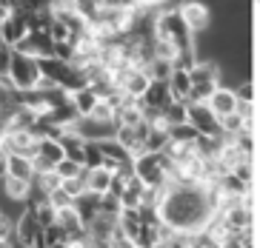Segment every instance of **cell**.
Returning <instances> with one entry per match:
<instances>
[{"mask_svg":"<svg viewBox=\"0 0 260 248\" xmlns=\"http://www.w3.org/2000/svg\"><path fill=\"white\" fill-rule=\"evenodd\" d=\"M0 240H15V220L0 214Z\"/></svg>","mask_w":260,"mask_h":248,"instance_id":"obj_29","label":"cell"},{"mask_svg":"<svg viewBox=\"0 0 260 248\" xmlns=\"http://www.w3.org/2000/svg\"><path fill=\"white\" fill-rule=\"evenodd\" d=\"M100 9H103V0H75V12L86 23H94V17L100 15Z\"/></svg>","mask_w":260,"mask_h":248,"instance_id":"obj_20","label":"cell"},{"mask_svg":"<svg viewBox=\"0 0 260 248\" xmlns=\"http://www.w3.org/2000/svg\"><path fill=\"white\" fill-rule=\"evenodd\" d=\"M54 226L60 228L63 234H77V231H83V223H80V217H77V211L72 208H60L57 214H54Z\"/></svg>","mask_w":260,"mask_h":248,"instance_id":"obj_15","label":"cell"},{"mask_svg":"<svg viewBox=\"0 0 260 248\" xmlns=\"http://www.w3.org/2000/svg\"><path fill=\"white\" fill-rule=\"evenodd\" d=\"M46 203L52 205L54 211H60V208H69L72 205V197L63 191V188H54V191H49L46 194Z\"/></svg>","mask_w":260,"mask_h":248,"instance_id":"obj_27","label":"cell"},{"mask_svg":"<svg viewBox=\"0 0 260 248\" xmlns=\"http://www.w3.org/2000/svg\"><path fill=\"white\" fill-rule=\"evenodd\" d=\"M6 177L31 183V180H35V160H31V157H20V154H12L9 163H6Z\"/></svg>","mask_w":260,"mask_h":248,"instance_id":"obj_12","label":"cell"},{"mask_svg":"<svg viewBox=\"0 0 260 248\" xmlns=\"http://www.w3.org/2000/svg\"><path fill=\"white\" fill-rule=\"evenodd\" d=\"M198 137H200V134L189 126V123H180V126H169V143H194Z\"/></svg>","mask_w":260,"mask_h":248,"instance_id":"obj_19","label":"cell"},{"mask_svg":"<svg viewBox=\"0 0 260 248\" xmlns=\"http://www.w3.org/2000/svg\"><path fill=\"white\" fill-rule=\"evenodd\" d=\"M89 120L103 123V126H115V109H112L106 100H98V105H94L92 114H89Z\"/></svg>","mask_w":260,"mask_h":248,"instance_id":"obj_21","label":"cell"},{"mask_svg":"<svg viewBox=\"0 0 260 248\" xmlns=\"http://www.w3.org/2000/svg\"><path fill=\"white\" fill-rule=\"evenodd\" d=\"M69 100H72V105H75V112H77V117H89L92 114V109L98 105V94H94L89 86L86 89H80V91H75V94H69Z\"/></svg>","mask_w":260,"mask_h":248,"instance_id":"obj_14","label":"cell"},{"mask_svg":"<svg viewBox=\"0 0 260 248\" xmlns=\"http://www.w3.org/2000/svg\"><path fill=\"white\" fill-rule=\"evenodd\" d=\"M220 248H243V245H240V240H237V237H223Z\"/></svg>","mask_w":260,"mask_h":248,"instance_id":"obj_32","label":"cell"},{"mask_svg":"<svg viewBox=\"0 0 260 248\" xmlns=\"http://www.w3.org/2000/svg\"><path fill=\"white\" fill-rule=\"evenodd\" d=\"M152 248H169V245H166V242H154Z\"/></svg>","mask_w":260,"mask_h":248,"instance_id":"obj_34","label":"cell"},{"mask_svg":"<svg viewBox=\"0 0 260 248\" xmlns=\"http://www.w3.org/2000/svg\"><path fill=\"white\" fill-rule=\"evenodd\" d=\"M154 38L169 43L172 49L183 52V49H194V34L186 29V23L177 17L175 9H163L160 15L154 17Z\"/></svg>","mask_w":260,"mask_h":248,"instance_id":"obj_1","label":"cell"},{"mask_svg":"<svg viewBox=\"0 0 260 248\" xmlns=\"http://www.w3.org/2000/svg\"><path fill=\"white\" fill-rule=\"evenodd\" d=\"M169 103H172V97H169L166 83H154V80H149V86H146V91H143V97H140V105H143V112H146V114L163 112V109H166Z\"/></svg>","mask_w":260,"mask_h":248,"instance_id":"obj_8","label":"cell"},{"mask_svg":"<svg viewBox=\"0 0 260 248\" xmlns=\"http://www.w3.org/2000/svg\"><path fill=\"white\" fill-rule=\"evenodd\" d=\"M166 89H169V97L175 100V103H189V91H191L189 72L172 68V75H169V80H166Z\"/></svg>","mask_w":260,"mask_h":248,"instance_id":"obj_10","label":"cell"},{"mask_svg":"<svg viewBox=\"0 0 260 248\" xmlns=\"http://www.w3.org/2000/svg\"><path fill=\"white\" fill-rule=\"evenodd\" d=\"M0 20H3V9H0Z\"/></svg>","mask_w":260,"mask_h":248,"instance_id":"obj_35","label":"cell"},{"mask_svg":"<svg viewBox=\"0 0 260 248\" xmlns=\"http://www.w3.org/2000/svg\"><path fill=\"white\" fill-rule=\"evenodd\" d=\"M206 105H209V112H212L214 117H223V114L235 112L237 97H235V91H232L229 86H217V89L212 91V97L206 100Z\"/></svg>","mask_w":260,"mask_h":248,"instance_id":"obj_9","label":"cell"},{"mask_svg":"<svg viewBox=\"0 0 260 248\" xmlns=\"http://www.w3.org/2000/svg\"><path fill=\"white\" fill-rule=\"evenodd\" d=\"M3 188H6V197H9V200H15V203H26V200H29V191H31V183L3 177Z\"/></svg>","mask_w":260,"mask_h":248,"instance_id":"obj_16","label":"cell"},{"mask_svg":"<svg viewBox=\"0 0 260 248\" xmlns=\"http://www.w3.org/2000/svg\"><path fill=\"white\" fill-rule=\"evenodd\" d=\"M54 174H57L60 180H75V177H80V174H83V165L75 163V160H69V157H63L60 163L54 165Z\"/></svg>","mask_w":260,"mask_h":248,"instance_id":"obj_22","label":"cell"},{"mask_svg":"<svg viewBox=\"0 0 260 248\" xmlns=\"http://www.w3.org/2000/svg\"><path fill=\"white\" fill-rule=\"evenodd\" d=\"M72 208L77 211L80 223H83V226H89V223H92V220L100 214V197H98V194H89V191H83L80 197H75V200H72Z\"/></svg>","mask_w":260,"mask_h":248,"instance_id":"obj_11","label":"cell"},{"mask_svg":"<svg viewBox=\"0 0 260 248\" xmlns=\"http://www.w3.org/2000/svg\"><path fill=\"white\" fill-rule=\"evenodd\" d=\"M0 49H3V38H0Z\"/></svg>","mask_w":260,"mask_h":248,"instance_id":"obj_36","label":"cell"},{"mask_svg":"<svg viewBox=\"0 0 260 248\" xmlns=\"http://www.w3.org/2000/svg\"><path fill=\"white\" fill-rule=\"evenodd\" d=\"M38 237H40V226H38V220H35V214H31V208H26L23 214L15 217V242L31 248Z\"/></svg>","mask_w":260,"mask_h":248,"instance_id":"obj_7","label":"cell"},{"mask_svg":"<svg viewBox=\"0 0 260 248\" xmlns=\"http://www.w3.org/2000/svg\"><path fill=\"white\" fill-rule=\"evenodd\" d=\"M15 52L26 54V57H31V60L54 57V40L49 38V31H29V34L15 46Z\"/></svg>","mask_w":260,"mask_h":248,"instance_id":"obj_4","label":"cell"},{"mask_svg":"<svg viewBox=\"0 0 260 248\" xmlns=\"http://www.w3.org/2000/svg\"><path fill=\"white\" fill-rule=\"evenodd\" d=\"M6 163H9V154H3V151H0V180L6 177Z\"/></svg>","mask_w":260,"mask_h":248,"instance_id":"obj_33","label":"cell"},{"mask_svg":"<svg viewBox=\"0 0 260 248\" xmlns=\"http://www.w3.org/2000/svg\"><path fill=\"white\" fill-rule=\"evenodd\" d=\"M138 0H103V9H115V12H129Z\"/></svg>","mask_w":260,"mask_h":248,"instance_id":"obj_30","label":"cell"},{"mask_svg":"<svg viewBox=\"0 0 260 248\" xmlns=\"http://www.w3.org/2000/svg\"><path fill=\"white\" fill-rule=\"evenodd\" d=\"M29 34V26H26V17L23 12H12V15H3L0 20V38H3V46L15 49L20 40Z\"/></svg>","mask_w":260,"mask_h":248,"instance_id":"obj_6","label":"cell"},{"mask_svg":"<svg viewBox=\"0 0 260 248\" xmlns=\"http://www.w3.org/2000/svg\"><path fill=\"white\" fill-rule=\"evenodd\" d=\"M120 197H115V194H100V214H106V217H117L120 214Z\"/></svg>","mask_w":260,"mask_h":248,"instance_id":"obj_24","label":"cell"},{"mask_svg":"<svg viewBox=\"0 0 260 248\" xmlns=\"http://www.w3.org/2000/svg\"><path fill=\"white\" fill-rule=\"evenodd\" d=\"M60 177L54 174V168H49V171H38L35 174V180H31V186L38 188V191H43V194H49V191H54V188H60Z\"/></svg>","mask_w":260,"mask_h":248,"instance_id":"obj_18","label":"cell"},{"mask_svg":"<svg viewBox=\"0 0 260 248\" xmlns=\"http://www.w3.org/2000/svg\"><path fill=\"white\" fill-rule=\"evenodd\" d=\"M186 123H189L200 137H212V140H223L217 117L209 112L206 103H186Z\"/></svg>","mask_w":260,"mask_h":248,"instance_id":"obj_3","label":"cell"},{"mask_svg":"<svg viewBox=\"0 0 260 248\" xmlns=\"http://www.w3.org/2000/svg\"><path fill=\"white\" fill-rule=\"evenodd\" d=\"M103 163V154H100L98 143H89L86 140V149H83V168H98Z\"/></svg>","mask_w":260,"mask_h":248,"instance_id":"obj_26","label":"cell"},{"mask_svg":"<svg viewBox=\"0 0 260 248\" xmlns=\"http://www.w3.org/2000/svg\"><path fill=\"white\" fill-rule=\"evenodd\" d=\"M143 120H146V112L140 105V100H126L115 112V126H138Z\"/></svg>","mask_w":260,"mask_h":248,"instance_id":"obj_13","label":"cell"},{"mask_svg":"<svg viewBox=\"0 0 260 248\" xmlns=\"http://www.w3.org/2000/svg\"><path fill=\"white\" fill-rule=\"evenodd\" d=\"M143 72H146V77H149V80H154V83H166V80H169V75H172V63H169V60H160V57H154V60L143 68Z\"/></svg>","mask_w":260,"mask_h":248,"instance_id":"obj_17","label":"cell"},{"mask_svg":"<svg viewBox=\"0 0 260 248\" xmlns=\"http://www.w3.org/2000/svg\"><path fill=\"white\" fill-rule=\"evenodd\" d=\"M15 52V49H12ZM9 80L15 86V91H31L35 83L40 80V68L38 60H31L26 54H12V66H9Z\"/></svg>","mask_w":260,"mask_h":248,"instance_id":"obj_2","label":"cell"},{"mask_svg":"<svg viewBox=\"0 0 260 248\" xmlns=\"http://www.w3.org/2000/svg\"><path fill=\"white\" fill-rule=\"evenodd\" d=\"M12 49H9V46H3V49H0V75H9V66H12Z\"/></svg>","mask_w":260,"mask_h":248,"instance_id":"obj_31","label":"cell"},{"mask_svg":"<svg viewBox=\"0 0 260 248\" xmlns=\"http://www.w3.org/2000/svg\"><path fill=\"white\" fill-rule=\"evenodd\" d=\"M160 114L169 126H180V123H186V103H175V100H172Z\"/></svg>","mask_w":260,"mask_h":248,"instance_id":"obj_23","label":"cell"},{"mask_svg":"<svg viewBox=\"0 0 260 248\" xmlns=\"http://www.w3.org/2000/svg\"><path fill=\"white\" fill-rule=\"evenodd\" d=\"M60 188H63V191H66L69 197H72V200H75V197H80V194L86 191L83 177H75V180H63V183H60Z\"/></svg>","mask_w":260,"mask_h":248,"instance_id":"obj_28","label":"cell"},{"mask_svg":"<svg viewBox=\"0 0 260 248\" xmlns=\"http://www.w3.org/2000/svg\"><path fill=\"white\" fill-rule=\"evenodd\" d=\"M175 12H177V17L186 23V29H189L191 34L209 29V17L212 15H209V6L203 3V0H183Z\"/></svg>","mask_w":260,"mask_h":248,"instance_id":"obj_5","label":"cell"},{"mask_svg":"<svg viewBox=\"0 0 260 248\" xmlns=\"http://www.w3.org/2000/svg\"><path fill=\"white\" fill-rule=\"evenodd\" d=\"M232 91H235V97L240 100V103H252V105H254V97H257V91H254V83H252V80H240Z\"/></svg>","mask_w":260,"mask_h":248,"instance_id":"obj_25","label":"cell"}]
</instances>
